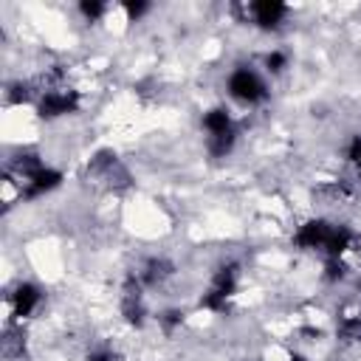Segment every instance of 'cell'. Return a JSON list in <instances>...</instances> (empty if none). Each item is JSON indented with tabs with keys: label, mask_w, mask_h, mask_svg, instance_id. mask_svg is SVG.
Segmentation results:
<instances>
[{
	"label": "cell",
	"mask_w": 361,
	"mask_h": 361,
	"mask_svg": "<svg viewBox=\"0 0 361 361\" xmlns=\"http://www.w3.org/2000/svg\"><path fill=\"white\" fill-rule=\"evenodd\" d=\"M79 107V93L65 87V85H54L39 90V102H37V113L42 118H56V116H68Z\"/></svg>",
	"instance_id": "1"
},
{
	"label": "cell",
	"mask_w": 361,
	"mask_h": 361,
	"mask_svg": "<svg viewBox=\"0 0 361 361\" xmlns=\"http://www.w3.org/2000/svg\"><path fill=\"white\" fill-rule=\"evenodd\" d=\"M228 93L243 104H257V102H262L268 96L265 82L251 68H234L228 73Z\"/></svg>",
	"instance_id": "2"
},
{
	"label": "cell",
	"mask_w": 361,
	"mask_h": 361,
	"mask_svg": "<svg viewBox=\"0 0 361 361\" xmlns=\"http://www.w3.org/2000/svg\"><path fill=\"white\" fill-rule=\"evenodd\" d=\"M330 228H333V223H327V220H307L305 226H299L293 243L299 248H307V251H322L324 243H327Z\"/></svg>",
	"instance_id": "3"
},
{
	"label": "cell",
	"mask_w": 361,
	"mask_h": 361,
	"mask_svg": "<svg viewBox=\"0 0 361 361\" xmlns=\"http://www.w3.org/2000/svg\"><path fill=\"white\" fill-rule=\"evenodd\" d=\"M248 11H251V20H254L259 28H276V25L285 20L288 6L279 3V0H257V3L248 6Z\"/></svg>",
	"instance_id": "4"
},
{
	"label": "cell",
	"mask_w": 361,
	"mask_h": 361,
	"mask_svg": "<svg viewBox=\"0 0 361 361\" xmlns=\"http://www.w3.org/2000/svg\"><path fill=\"white\" fill-rule=\"evenodd\" d=\"M39 302H42L39 288L31 285V282H20V285L14 288V293H11V313H14V319L31 316V313L39 307Z\"/></svg>",
	"instance_id": "5"
},
{
	"label": "cell",
	"mask_w": 361,
	"mask_h": 361,
	"mask_svg": "<svg viewBox=\"0 0 361 361\" xmlns=\"http://www.w3.org/2000/svg\"><path fill=\"white\" fill-rule=\"evenodd\" d=\"M172 274H175V265H172V259H166V257H149V259L144 262V268L138 271V276H141L144 288L164 285Z\"/></svg>",
	"instance_id": "6"
},
{
	"label": "cell",
	"mask_w": 361,
	"mask_h": 361,
	"mask_svg": "<svg viewBox=\"0 0 361 361\" xmlns=\"http://www.w3.org/2000/svg\"><path fill=\"white\" fill-rule=\"evenodd\" d=\"M59 183H62V172H56V169H51V166H42L34 178H28V180L23 183V195L31 200V197H39V195L56 189Z\"/></svg>",
	"instance_id": "7"
},
{
	"label": "cell",
	"mask_w": 361,
	"mask_h": 361,
	"mask_svg": "<svg viewBox=\"0 0 361 361\" xmlns=\"http://www.w3.org/2000/svg\"><path fill=\"white\" fill-rule=\"evenodd\" d=\"M237 276H240L237 262L220 265V268L214 271V276H212L209 290H212L214 296H220V299H231V296H234V290H237Z\"/></svg>",
	"instance_id": "8"
},
{
	"label": "cell",
	"mask_w": 361,
	"mask_h": 361,
	"mask_svg": "<svg viewBox=\"0 0 361 361\" xmlns=\"http://www.w3.org/2000/svg\"><path fill=\"white\" fill-rule=\"evenodd\" d=\"M353 240H355V237H353V231H350L347 226H333V228H330V234H327V243H324V248H322V251H324L327 257H341V254H344V251L353 245Z\"/></svg>",
	"instance_id": "9"
},
{
	"label": "cell",
	"mask_w": 361,
	"mask_h": 361,
	"mask_svg": "<svg viewBox=\"0 0 361 361\" xmlns=\"http://www.w3.org/2000/svg\"><path fill=\"white\" fill-rule=\"evenodd\" d=\"M203 130H206L209 135H220V133L234 130L228 110H226V107H212V110H206V113H203Z\"/></svg>",
	"instance_id": "10"
},
{
	"label": "cell",
	"mask_w": 361,
	"mask_h": 361,
	"mask_svg": "<svg viewBox=\"0 0 361 361\" xmlns=\"http://www.w3.org/2000/svg\"><path fill=\"white\" fill-rule=\"evenodd\" d=\"M121 316L130 327H141L147 319V307H144V296H124L121 293Z\"/></svg>",
	"instance_id": "11"
},
{
	"label": "cell",
	"mask_w": 361,
	"mask_h": 361,
	"mask_svg": "<svg viewBox=\"0 0 361 361\" xmlns=\"http://www.w3.org/2000/svg\"><path fill=\"white\" fill-rule=\"evenodd\" d=\"M23 353H25V336H23V330L8 327L6 336H3V355L11 361V358H23Z\"/></svg>",
	"instance_id": "12"
},
{
	"label": "cell",
	"mask_w": 361,
	"mask_h": 361,
	"mask_svg": "<svg viewBox=\"0 0 361 361\" xmlns=\"http://www.w3.org/2000/svg\"><path fill=\"white\" fill-rule=\"evenodd\" d=\"M336 333L344 344H361V316H344L338 322Z\"/></svg>",
	"instance_id": "13"
},
{
	"label": "cell",
	"mask_w": 361,
	"mask_h": 361,
	"mask_svg": "<svg viewBox=\"0 0 361 361\" xmlns=\"http://www.w3.org/2000/svg\"><path fill=\"white\" fill-rule=\"evenodd\" d=\"M234 141H237V133L228 130V133H220V135H209L206 147H209V152H212L214 158H226V155L234 149Z\"/></svg>",
	"instance_id": "14"
},
{
	"label": "cell",
	"mask_w": 361,
	"mask_h": 361,
	"mask_svg": "<svg viewBox=\"0 0 361 361\" xmlns=\"http://www.w3.org/2000/svg\"><path fill=\"white\" fill-rule=\"evenodd\" d=\"M344 276H347V262L341 257H327V262H324V279L327 282H338Z\"/></svg>",
	"instance_id": "15"
},
{
	"label": "cell",
	"mask_w": 361,
	"mask_h": 361,
	"mask_svg": "<svg viewBox=\"0 0 361 361\" xmlns=\"http://www.w3.org/2000/svg\"><path fill=\"white\" fill-rule=\"evenodd\" d=\"M158 324L164 327V333H175V330L183 324V310H178V307L164 310V313L158 316Z\"/></svg>",
	"instance_id": "16"
},
{
	"label": "cell",
	"mask_w": 361,
	"mask_h": 361,
	"mask_svg": "<svg viewBox=\"0 0 361 361\" xmlns=\"http://www.w3.org/2000/svg\"><path fill=\"white\" fill-rule=\"evenodd\" d=\"M6 99H8L11 104H23V102H28V99H31V85H28V82H14V85H8Z\"/></svg>",
	"instance_id": "17"
},
{
	"label": "cell",
	"mask_w": 361,
	"mask_h": 361,
	"mask_svg": "<svg viewBox=\"0 0 361 361\" xmlns=\"http://www.w3.org/2000/svg\"><path fill=\"white\" fill-rule=\"evenodd\" d=\"M79 11L85 14V20L96 23V20L107 11V6H104V3H99V0H82V3H79Z\"/></svg>",
	"instance_id": "18"
},
{
	"label": "cell",
	"mask_w": 361,
	"mask_h": 361,
	"mask_svg": "<svg viewBox=\"0 0 361 361\" xmlns=\"http://www.w3.org/2000/svg\"><path fill=\"white\" fill-rule=\"evenodd\" d=\"M265 68H268L271 73H282V71L288 68V56H285L282 51H271V54L265 56Z\"/></svg>",
	"instance_id": "19"
},
{
	"label": "cell",
	"mask_w": 361,
	"mask_h": 361,
	"mask_svg": "<svg viewBox=\"0 0 361 361\" xmlns=\"http://www.w3.org/2000/svg\"><path fill=\"white\" fill-rule=\"evenodd\" d=\"M347 161L361 172V135H353V141L347 144Z\"/></svg>",
	"instance_id": "20"
},
{
	"label": "cell",
	"mask_w": 361,
	"mask_h": 361,
	"mask_svg": "<svg viewBox=\"0 0 361 361\" xmlns=\"http://www.w3.org/2000/svg\"><path fill=\"white\" fill-rule=\"evenodd\" d=\"M124 11H127L130 20H141V17L149 11V3H144V0H135V3L127 0V3H124Z\"/></svg>",
	"instance_id": "21"
},
{
	"label": "cell",
	"mask_w": 361,
	"mask_h": 361,
	"mask_svg": "<svg viewBox=\"0 0 361 361\" xmlns=\"http://www.w3.org/2000/svg\"><path fill=\"white\" fill-rule=\"evenodd\" d=\"M87 361H118V353H113V350H93L87 355Z\"/></svg>",
	"instance_id": "22"
},
{
	"label": "cell",
	"mask_w": 361,
	"mask_h": 361,
	"mask_svg": "<svg viewBox=\"0 0 361 361\" xmlns=\"http://www.w3.org/2000/svg\"><path fill=\"white\" fill-rule=\"evenodd\" d=\"M288 361H305V355H290Z\"/></svg>",
	"instance_id": "23"
}]
</instances>
